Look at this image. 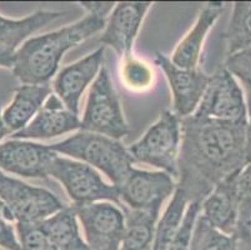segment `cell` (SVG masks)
Returning a JSON list of instances; mask_svg holds the SVG:
<instances>
[{
	"instance_id": "15",
	"label": "cell",
	"mask_w": 251,
	"mask_h": 250,
	"mask_svg": "<svg viewBox=\"0 0 251 250\" xmlns=\"http://www.w3.org/2000/svg\"><path fill=\"white\" fill-rule=\"evenodd\" d=\"M81 130L79 115L70 111L60 98L54 93L44 103L35 118L23 130L11 135V139L23 140H43Z\"/></svg>"
},
{
	"instance_id": "13",
	"label": "cell",
	"mask_w": 251,
	"mask_h": 250,
	"mask_svg": "<svg viewBox=\"0 0 251 250\" xmlns=\"http://www.w3.org/2000/svg\"><path fill=\"white\" fill-rule=\"evenodd\" d=\"M58 155L50 145L33 140L9 139L0 144V170L20 178L48 180Z\"/></svg>"
},
{
	"instance_id": "11",
	"label": "cell",
	"mask_w": 251,
	"mask_h": 250,
	"mask_svg": "<svg viewBox=\"0 0 251 250\" xmlns=\"http://www.w3.org/2000/svg\"><path fill=\"white\" fill-rule=\"evenodd\" d=\"M154 63L163 70L168 80L173 98V111L181 119L193 115L209 85L210 75L200 68H180L170 60V56L160 52L155 53Z\"/></svg>"
},
{
	"instance_id": "1",
	"label": "cell",
	"mask_w": 251,
	"mask_h": 250,
	"mask_svg": "<svg viewBox=\"0 0 251 250\" xmlns=\"http://www.w3.org/2000/svg\"><path fill=\"white\" fill-rule=\"evenodd\" d=\"M248 121H223L190 115L181 119L176 188L189 203L206 199L218 183L246 163Z\"/></svg>"
},
{
	"instance_id": "20",
	"label": "cell",
	"mask_w": 251,
	"mask_h": 250,
	"mask_svg": "<svg viewBox=\"0 0 251 250\" xmlns=\"http://www.w3.org/2000/svg\"><path fill=\"white\" fill-rule=\"evenodd\" d=\"M64 15V11L45 9H39L20 19H11L0 15V47L17 52L20 45L30 39L33 34L38 33L48 24L60 19Z\"/></svg>"
},
{
	"instance_id": "25",
	"label": "cell",
	"mask_w": 251,
	"mask_h": 250,
	"mask_svg": "<svg viewBox=\"0 0 251 250\" xmlns=\"http://www.w3.org/2000/svg\"><path fill=\"white\" fill-rule=\"evenodd\" d=\"M120 82L129 91L133 93H147L154 88L155 72L154 66L149 61L130 55L120 59L119 68Z\"/></svg>"
},
{
	"instance_id": "30",
	"label": "cell",
	"mask_w": 251,
	"mask_h": 250,
	"mask_svg": "<svg viewBox=\"0 0 251 250\" xmlns=\"http://www.w3.org/2000/svg\"><path fill=\"white\" fill-rule=\"evenodd\" d=\"M0 249L23 250L15 225L6 220H0Z\"/></svg>"
},
{
	"instance_id": "5",
	"label": "cell",
	"mask_w": 251,
	"mask_h": 250,
	"mask_svg": "<svg viewBox=\"0 0 251 250\" xmlns=\"http://www.w3.org/2000/svg\"><path fill=\"white\" fill-rule=\"evenodd\" d=\"M81 130L122 140L130 134L122 99L106 66L91 84L81 116Z\"/></svg>"
},
{
	"instance_id": "12",
	"label": "cell",
	"mask_w": 251,
	"mask_h": 250,
	"mask_svg": "<svg viewBox=\"0 0 251 250\" xmlns=\"http://www.w3.org/2000/svg\"><path fill=\"white\" fill-rule=\"evenodd\" d=\"M151 6L152 3L149 1L116 3L98 40L99 44L110 48L119 59L133 55L135 40Z\"/></svg>"
},
{
	"instance_id": "9",
	"label": "cell",
	"mask_w": 251,
	"mask_h": 250,
	"mask_svg": "<svg viewBox=\"0 0 251 250\" xmlns=\"http://www.w3.org/2000/svg\"><path fill=\"white\" fill-rule=\"evenodd\" d=\"M73 206L91 250H120L125 233L122 206L111 201Z\"/></svg>"
},
{
	"instance_id": "3",
	"label": "cell",
	"mask_w": 251,
	"mask_h": 250,
	"mask_svg": "<svg viewBox=\"0 0 251 250\" xmlns=\"http://www.w3.org/2000/svg\"><path fill=\"white\" fill-rule=\"evenodd\" d=\"M50 146L56 154L67 155L70 159L93 167L116 188L124 183L135 168V163L122 140L97 133L79 130Z\"/></svg>"
},
{
	"instance_id": "8",
	"label": "cell",
	"mask_w": 251,
	"mask_h": 250,
	"mask_svg": "<svg viewBox=\"0 0 251 250\" xmlns=\"http://www.w3.org/2000/svg\"><path fill=\"white\" fill-rule=\"evenodd\" d=\"M245 93L234 75L220 66L210 75V82L193 115L223 121L248 120Z\"/></svg>"
},
{
	"instance_id": "32",
	"label": "cell",
	"mask_w": 251,
	"mask_h": 250,
	"mask_svg": "<svg viewBox=\"0 0 251 250\" xmlns=\"http://www.w3.org/2000/svg\"><path fill=\"white\" fill-rule=\"evenodd\" d=\"M14 54L15 52H13V50L6 49V48L4 47H0V68L13 69Z\"/></svg>"
},
{
	"instance_id": "7",
	"label": "cell",
	"mask_w": 251,
	"mask_h": 250,
	"mask_svg": "<svg viewBox=\"0 0 251 250\" xmlns=\"http://www.w3.org/2000/svg\"><path fill=\"white\" fill-rule=\"evenodd\" d=\"M0 199L6 204L17 223H40L65 208L51 190L28 184L0 170Z\"/></svg>"
},
{
	"instance_id": "10",
	"label": "cell",
	"mask_w": 251,
	"mask_h": 250,
	"mask_svg": "<svg viewBox=\"0 0 251 250\" xmlns=\"http://www.w3.org/2000/svg\"><path fill=\"white\" fill-rule=\"evenodd\" d=\"M118 190L120 205L160 214L163 204L176 192V182L165 171L134 168Z\"/></svg>"
},
{
	"instance_id": "4",
	"label": "cell",
	"mask_w": 251,
	"mask_h": 250,
	"mask_svg": "<svg viewBox=\"0 0 251 250\" xmlns=\"http://www.w3.org/2000/svg\"><path fill=\"white\" fill-rule=\"evenodd\" d=\"M181 148V118L173 110H163L148 130L127 146L134 163L177 178V162Z\"/></svg>"
},
{
	"instance_id": "24",
	"label": "cell",
	"mask_w": 251,
	"mask_h": 250,
	"mask_svg": "<svg viewBox=\"0 0 251 250\" xmlns=\"http://www.w3.org/2000/svg\"><path fill=\"white\" fill-rule=\"evenodd\" d=\"M237 223L234 238L239 244H251V163L236 178Z\"/></svg>"
},
{
	"instance_id": "28",
	"label": "cell",
	"mask_w": 251,
	"mask_h": 250,
	"mask_svg": "<svg viewBox=\"0 0 251 250\" xmlns=\"http://www.w3.org/2000/svg\"><path fill=\"white\" fill-rule=\"evenodd\" d=\"M200 214L199 203H189L186 212H185L182 222L179 229L175 233L173 242L168 250H190L191 239H193L194 228H195L196 219Z\"/></svg>"
},
{
	"instance_id": "22",
	"label": "cell",
	"mask_w": 251,
	"mask_h": 250,
	"mask_svg": "<svg viewBox=\"0 0 251 250\" xmlns=\"http://www.w3.org/2000/svg\"><path fill=\"white\" fill-rule=\"evenodd\" d=\"M226 55L251 48V1H235L225 31Z\"/></svg>"
},
{
	"instance_id": "35",
	"label": "cell",
	"mask_w": 251,
	"mask_h": 250,
	"mask_svg": "<svg viewBox=\"0 0 251 250\" xmlns=\"http://www.w3.org/2000/svg\"><path fill=\"white\" fill-rule=\"evenodd\" d=\"M6 135H10V133H9L8 128H6L5 123H4L3 111H1V105H0V144L5 139Z\"/></svg>"
},
{
	"instance_id": "29",
	"label": "cell",
	"mask_w": 251,
	"mask_h": 250,
	"mask_svg": "<svg viewBox=\"0 0 251 250\" xmlns=\"http://www.w3.org/2000/svg\"><path fill=\"white\" fill-rule=\"evenodd\" d=\"M15 229L23 250H54L39 223H17Z\"/></svg>"
},
{
	"instance_id": "31",
	"label": "cell",
	"mask_w": 251,
	"mask_h": 250,
	"mask_svg": "<svg viewBox=\"0 0 251 250\" xmlns=\"http://www.w3.org/2000/svg\"><path fill=\"white\" fill-rule=\"evenodd\" d=\"M79 5L86 11V14H93L95 17L106 20L115 8L116 3H111V1H80Z\"/></svg>"
},
{
	"instance_id": "23",
	"label": "cell",
	"mask_w": 251,
	"mask_h": 250,
	"mask_svg": "<svg viewBox=\"0 0 251 250\" xmlns=\"http://www.w3.org/2000/svg\"><path fill=\"white\" fill-rule=\"evenodd\" d=\"M189 205L188 198L184 193L176 188V192L166 206L165 212L156 224L152 250H168L175 233L182 222L186 208Z\"/></svg>"
},
{
	"instance_id": "21",
	"label": "cell",
	"mask_w": 251,
	"mask_h": 250,
	"mask_svg": "<svg viewBox=\"0 0 251 250\" xmlns=\"http://www.w3.org/2000/svg\"><path fill=\"white\" fill-rule=\"evenodd\" d=\"M120 206L125 214V233L120 250H152L156 224L161 215Z\"/></svg>"
},
{
	"instance_id": "33",
	"label": "cell",
	"mask_w": 251,
	"mask_h": 250,
	"mask_svg": "<svg viewBox=\"0 0 251 250\" xmlns=\"http://www.w3.org/2000/svg\"><path fill=\"white\" fill-rule=\"evenodd\" d=\"M0 220H6V222H9V223L15 224L13 214H11L9 208L6 206V204L4 203L1 199H0Z\"/></svg>"
},
{
	"instance_id": "17",
	"label": "cell",
	"mask_w": 251,
	"mask_h": 250,
	"mask_svg": "<svg viewBox=\"0 0 251 250\" xmlns=\"http://www.w3.org/2000/svg\"><path fill=\"white\" fill-rule=\"evenodd\" d=\"M239 173L218 183L200 205V215L207 223L230 237H234L237 223L236 178Z\"/></svg>"
},
{
	"instance_id": "16",
	"label": "cell",
	"mask_w": 251,
	"mask_h": 250,
	"mask_svg": "<svg viewBox=\"0 0 251 250\" xmlns=\"http://www.w3.org/2000/svg\"><path fill=\"white\" fill-rule=\"evenodd\" d=\"M224 8L225 4L221 1H211L200 9L190 30L177 43L171 54L170 60L175 65L185 69L199 68L207 34L216 24Z\"/></svg>"
},
{
	"instance_id": "6",
	"label": "cell",
	"mask_w": 251,
	"mask_h": 250,
	"mask_svg": "<svg viewBox=\"0 0 251 250\" xmlns=\"http://www.w3.org/2000/svg\"><path fill=\"white\" fill-rule=\"evenodd\" d=\"M50 178L55 179L64 188L75 206L99 201L120 205L118 188L105 182L97 169L85 163L58 155L50 169Z\"/></svg>"
},
{
	"instance_id": "18",
	"label": "cell",
	"mask_w": 251,
	"mask_h": 250,
	"mask_svg": "<svg viewBox=\"0 0 251 250\" xmlns=\"http://www.w3.org/2000/svg\"><path fill=\"white\" fill-rule=\"evenodd\" d=\"M51 93V84H22L14 89L13 100L3 110L4 123L10 135L19 133L35 118Z\"/></svg>"
},
{
	"instance_id": "26",
	"label": "cell",
	"mask_w": 251,
	"mask_h": 250,
	"mask_svg": "<svg viewBox=\"0 0 251 250\" xmlns=\"http://www.w3.org/2000/svg\"><path fill=\"white\" fill-rule=\"evenodd\" d=\"M190 250H240L234 237L216 230L199 214L194 228Z\"/></svg>"
},
{
	"instance_id": "19",
	"label": "cell",
	"mask_w": 251,
	"mask_h": 250,
	"mask_svg": "<svg viewBox=\"0 0 251 250\" xmlns=\"http://www.w3.org/2000/svg\"><path fill=\"white\" fill-rule=\"evenodd\" d=\"M39 224L54 250H91L81 235V226L73 205H67Z\"/></svg>"
},
{
	"instance_id": "34",
	"label": "cell",
	"mask_w": 251,
	"mask_h": 250,
	"mask_svg": "<svg viewBox=\"0 0 251 250\" xmlns=\"http://www.w3.org/2000/svg\"><path fill=\"white\" fill-rule=\"evenodd\" d=\"M250 120L248 121V129H246V163H251V114Z\"/></svg>"
},
{
	"instance_id": "2",
	"label": "cell",
	"mask_w": 251,
	"mask_h": 250,
	"mask_svg": "<svg viewBox=\"0 0 251 250\" xmlns=\"http://www.w3.org/2000/svg\"><path fill=\"white\" fill-rule=\"evenodd\" d=\"M106 20L86 14L73 24L31 36L14 54L13 74L20 84H50L60 70L64 55L73 48L104 30Z\"/></svg>"
},
{
	"instance_id": "27",
	"label": "cell",
	"mask_w": 251,
	"mask_h": 250,
	"mask_svg": "<svg viewBox=\"0 0 251 250\" xmlns=\"http://www.w3.org/2000/svg\"><path fill=\"white\" fill-rule=\"evenodd\" d=\"M224 66L244 86L249 115L251 114V48L226 55Z\"/></svg>"
},
{
	"instance_id": "14",
	"label": "cell",
	"mask_w": 251,
	"mask_h": 250,
	"mask_svg": "<svg viewBox=\"0 0 251 250\" xmlns=\"http://www.w3.org/2000/svg\"><path fill=\"white\" fill-rule=\"evenodd\" d=\"M105 48L99 47L84 58L64 66L52 79V93L60 98L64 105L75 114H80L84 93L94 83L104 66Z\"/></svg>"
}]
</instances>
